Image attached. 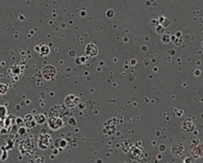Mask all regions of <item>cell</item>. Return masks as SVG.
Masks as SVG:
<instances>
[{
    "label": "cell",
    "instance_id": "6da1fadb",
    "mask_svg": "<svg viewBox=\"0 0 203 163\" xmlns=\"http://www.w3.org/2000/svg\"><path fill=\"white\" fill-rule=\"evenodd\" d=\"M48 124H49V127L52 130H58L63 128L64 122H63V119L59 116H51L49 121H48Z\"/></svg>",
    "mask_w": 203,
    "mask_h": 163
},
{
    "label": "cell",
    "instance_id": "7a4b0ae2",
    "mask_svg": "<svg viewBox=\"0 0 203 163\" xmlns=\"http://www.w3.org/2000/svg\"><path fill=\"white\" fill-rule=\"evenodd\" d=\"M43 76H44L45 79L47 80H50V79H53L54 76H55L56 74V70L54 69V67L52 65H47V67H45L43 69Z\"/></svg>",
    "mask_w": 203,
    "mask_h": 163
},
{
    "label": "cell",
    "instance_id": "3957f363",
    "mask_svg": "<svg viewBox=\"0 0 203 163\" xmlns=\"http://www.w3.org/2000/svg\"><path fill=\"white\" fill-rule=\"evenodd\" d=\"M65 103H66V105H67V107L73 108V107H75L76 105L79 103V99L77 98V97H75V96L70 95V96H68L67 98H66Z\"/></svg>",
    "mask_w": 203,
    "mask_h": 163
},
{
    "label": "cell",
    "instance_id": "277c9868",
    "mask_svg": "<svg viewBox=\"0 0 203 163\" xmlns=\"http://www.w3.org/2000/svg\"><path fill=\"white\" fill-rule=\"evenodd\" d=\"M50 141H51V138L47 134H44V135L40 136V138H39V144H42L43 142V144H45V145H46V148L48 147V144H50Z\"/></svg>",
    "mask_w": 203,
    "mask_h": 163
},
{
    "label": "cell",
    "instance_id": "5b68a950",
    "mask_svg": "<svg viewBox=\"0 0 203 163\" xmlns=\"http://www.w3.org/2000/svg\"><path fill=\"white\" fill-rule=\"evenodd\" d=\"M36 122L38 123V124H43V123L45 122V116L43 115V114H39V115L36 116Z\"/></svg>",
    "mask_w": 203,
    "mask_h": 163
},
{
    "label": "cell",
    "instance_id": "8992f818",
    "mask_svg": "<svg viewBox=\"0 0 203 163\" xmlns=\"http://www.w3.org/2000/svg\"><path fill=\"white\" fill-rule=\"evenodd\" d=\"M6 114V110L3 106H0V119H3Z\"/></svg>",
    "mask_w": 203,
    "mask_h": 163
},
{
    "label": "cell",
    "instance_id": "52a82bcc",
    "mask_svg": "<svg viewBox=\"0 0 203 163\" xmlns=\"http://www.w3.org/2000/svg\"><path fill=\"white\" fill-rule=\"evenodd\" d=\"M7 90V86L5 84H0V94H5Z\"/></svg>",
    "mask_w": 203,
    "mask_h": 163
}]
</instances>
